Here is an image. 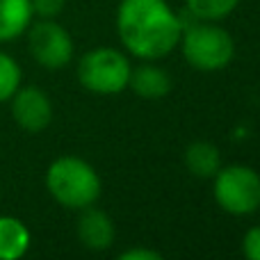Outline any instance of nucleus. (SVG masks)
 Wrapping results in <instances>:
<instances>
[{"mask_svg":"<svg viewBox=\"0 0 260 260\" xmlns=\"http://www.w3.org/2000/svg\"><path fill=\"white\" fill-rule=\"evenodd\" d=\"M117 32L135 57L160 59L178 46L183 21L167 0H121Z\"/></svg>","mask_w":260,"mask_h":260,"instance_id":"obj_1","label":"nucleus"},{"mask_svg":"<svg viewBox=\"0 0 260 260\" xmlns=\"http://www.w3.org/2000/svg\"><path fill=\"white\" fill-rule=\"evenodd\" d=\"M46 187L59 206L71 210L94 206L101 197V178L96 169L76 155H62L48 167Z\"/></svg>","mask_w":260,"mask_h":260,"instance_id":"obj_2","label":"nucleus"},{"mask_svg":"<svg viewBox=\"0 0 260 260\" xmlns=\"http://www.w3.org/2000/svg\"><path fill=\"white\" fill-rule=\"evenodd\" d=\"M180 48L189 67L199 71H219L229 67L235 53L233 37L219 25L208 23H194L192 27L183 25L180 35Z\"/></svg>","mask_w":260,"mask_h":260,"instance_id":"obj_3","label":"nucleus"},{"mask_svg":"<svg viewBox=\"0 0 260 260\" xmlns=\"http://www.w3.org/2000/svg\"><path fill=\"white\" fill-rule=\"evenodd\" d=\"M128 57L114 48H96L82 55L78 62V80L94 94H119L128 87L130 78Z\"/></svg>","mask_w":260,"mask_h":260,"instance_id":"obj_4","label":"nucleus"},{"mask_svg":"<svg viewBox=\"0 0 260 260\" xmlns=\"http://www.w3.org/2000/svg\"><path fill=\"white\" fill-rule=\"evenodd\" d=\"M215 199L229 215H251L260 208V176L247 165L221 167L215 176Z\"/></svg>","mask_w":260,"mask_h":260,"instance_id":"obj_5","label":"nucleus"},{"mask_svg":"<svg viewBox=\"0 0 260 260\" xmlns=\"http://www.w3.org/2000/svg\"><path fill=\"white\" fill-rule=\"evenodd\" d=\"M27 48L37 64L46 69H62L73 57V39L53 18H41L27 32Z\"/></svg>","mask_w":260,"mask_h":260,"instance_id":"obj_6","label":"nucleus"},{"mask_svg":"<svg viewBox=\"0 0 260 260\" xmlns=\"http://www.w3.org/2000/svg\"><path fill=\"white\" fill-rule=\"evenodd\" d=\"M9 101L14 121L25 133H41L53 121V103L39 87H18Z\"/></svg>","mask_w":260,"mask_h":260,"instance_id":"obj_7","label":"nucleus"},{"mask_svg":"<svg viewBox=\"0 0 260 260\" xmlns=\"http://www.w3.org/2000/svg\"><path fill=\"white\" fill-rule=\"evenodd\" d=\"M78 238L87 249L105 251L114 242V224L103 210L87 206L82 208V215L78 219Z\"/></svg>","mask_w":260,"mask_h":260,"instance_id":"obj_8","label":"nucleus"},{"mask_svg":"<svg viewBox=\"0 0 260 260\" xmlns=\"http://www.w3.org/2000/svg\"><path fill=\"white\" fill-rule=\"evenodd\" d=\"M128 87L144 101H157L165 99L171 91V78L165 69L157 64H139L130 71Z\"/></svg>","mask_w":260,"mask_h":260,"instance_id":"obj_9","label":"nucleus"},{"mask_svg":"<svg viewBox=\"0 0 260 260\" xmlns=\"http://www.w3.org/2000/svg\"><path fill=\"white\" fill-rule=\"evenodd\" d=\"M30 0H0V44L21 37L32 23Z\"/></svg>","mask_w":260,"mask_h":260,"instance_id":"obj_10","label":"nucleus"},{"mask_svg":"<svg viewBox=\"0 0 260 260\" xmlns=\"http://www.w3.org/2000/svg\"><path fill=\"white\" fill-rule=\"evenodd\" d=\"M30 249V231L16 217H0V260H16Z\"/></svg>","mask_w":260,"mask_h":260,"instance_id":"obj_11","label":"nucleus"},{"mask_svg":"<svg viewBox=\"0 0 260 260\" xmlns=\"http://www.w3.org/2000/svg\"><path fill=\"white\" fill-rule=\"evenodd\" d=\"M185 165L199 178H212L221 169V153L210 142H192L185 148Z\"/></svg>","mask_w":260,"mask_h":260,"instance_id":"obj_12","label":"nucleus"},{"mask_svg":"<svg viewBox=\"0 0 260 260\" xmlns=\"http://www.w3.org/2000/svg\"><path fill=\"white\" fill-rule=\"evenodd\" d=\"M185 5L199 21H219L238 7L240 0H185Z\"/></svg>","mask_w":260,"mask_h":260,"instance_id":"obj_13","label":"nucleus"},{"mask_svg":"<svg viewBox=\"0 0 260 260\" xmlns=\"http://www.w3.org/2000/svg\"><path fill=\"white\" fill-rule=\"evenodd\" d=\"M21 87V67L7 53H0V103L9 101Z\"/></svg>","mask_w":260,"mask_h":260,"instance_id":"obj_14","label":"nucleus"},{"mask_svg":"<svg viewBox=\"0 0 260 260\" xmlns=\"http://www.w3.org/2000/svg\"><path fill=\"white\" fill-rule=\"evenodd\" d=\"M30 5L39 18H55L64 9V0H30Z\"/></svg>","mask_w":260,"mask_h":260,"instance_id":"obj_15","label":"nucleus"},{"mask_svg":"<svg viewBox=\"0 0 260 260\" xmlns=\"http://www.w3.org/2000/svg\"><path fill=\"white\" fill-rule=\"evenodd\" d=\"M242 253L251 260H260V226H253L247 231L242 240Z\"/></svg>","mask_w":260,"mask_h":260,"instance_id":"obj_16","label":"nucleus"},{"mask_svg":"<svg viewBox=\"0 0 260 260\" xmlns=\"http://www.w3.org/2000/svg\"><path fill=\"white\" fill-rule=\"evenodd\" d=\"M119 258L121 260H160L162 253L155 251V249H128Z\"/></svg>","mask_w":260,"mask_h":260,"instance_id":"obj_17","label":"nucleus"}]
</instances>
